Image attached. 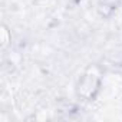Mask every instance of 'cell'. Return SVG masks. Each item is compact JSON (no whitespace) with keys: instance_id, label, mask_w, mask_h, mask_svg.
Returning <instances> with one entry per match:
<instances>
[{"instance_id":"1","label":"cell","mask_w":122,"mask_h":122,"mask_svg":"<svg viewBox=\"0 0 122 122\" xmlns=\"http://www.w3.org/2000/svg\"><path fill=\"white\" fill-rule=\"evenodd\" d=\"M101 88V76L96 73L95 69L89 68L79 79L76 86V93L79 98L85 101H91L96 96Z\"/></svg>"}]
</instances>
